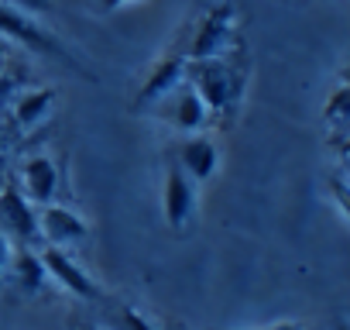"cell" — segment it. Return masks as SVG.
Returning a JSON list of instances; mask_svg holds the SVG:
<instances>
[{"mask_svg": "<svg viewBox=\"0 0 350 330\" xmlns=\"http://www.w3.org/2000/svg\"><path fill=\"white\" fill-rule=\"evenodd\" d=\"M161 210L172 231H186L196 214V183L179 169V162L168 165L165 186H161Z\"/></svg>", "mask_w": 350, "mask_h": 330, "instance_id": "ba28073f", "label": "cell"}, {"mask_svg": "<svg viewBox=\"0 0 350 330\" xmlns=\"http://www.w3.org/2000/svg\"><path fill=\"white\" fill-rule=\"evenodd\" d=\"M230 31H234V8L224 0V4L210 8L206 18L200 21L186 59H217L224 52V45L230 42Z\"/></svg>", "mask_w": 350, "mask_h": 330, "instance_id": "9c48e42d", "label": "cell"}, {"mask_svg": "<svg viewBox=\"0 0 350 330\" xmlns=\"http://www.w3.org/2000/svg\"><path fill=\"white\" fill-rule=\"evenodd\" d=\"M4 282H11L25 296H38L45 289V282H49V272H45V265L38 258V248H14Z\"/></svg>", "mask_w": 350, "mask_h": 330, "instance_id": "7c38bea8", "label": "cell"}, {"mask_svg": "<svg viewBox=\"0 0 350 330\" xmlns=\"http://www.w3.org/2000/svg\"><path fill=\"white\" fill-rule=\"evenodd\" d=\"M333 330H350V320H336V323H333Z\"/></svg>", "mask_w": 350, "mask_h": 330, "instance_id": "44dd1931", "label": "cell"}, {"mask_svg": "<svg viewBox=\"0 0 350 330\" xmlns=\"http://www.w3.org/2000/svg\"><path fill=\"white\" fill-rule=\"evenodd\" d=\"M183 79H186V55H165V59L148 73V79H144V86H141L134 107H137V110L154 107L161 97H168Z\"/></svg>", "mask_w": 350, "mask_h": 330, "instance_id": "8fae6325", "label": "cell"}, {"mask_svg": "<svg viewBox=\"0 0 350 330\" xmlns=\"http://www.w3.org/2000/svg\"><path fill=\"white\" fill-rule=\"evenodd\" d=\"M11 8L31 14V18H42V14H52L55 11V0H8Z\"/></svg>", "mask_w": 350, "mask_h": 330, "instance_id": "9a60e30c", "label": "cell"}, {"mask_svg": "<svg viewBox=\"0 0 350 330\" xmlns=\"http://www.w3.org/2000/svg\"><path fill=\"white\" fill-rule=\"evenodd\" d=\"M11 251H14V244L8 241V234L0 231V285H4V279H8V265H11Z\"/></svg>", "mask_w": 350, "mask_h": 330, "instance_id": "ac0fdd59", "label": "cell"}, {"mask_svg": "<svg viewBox=\"0 0 350 330\" xmlns=\"http://www.w3.org/2000/svg\"><path fill=\"white\" fill-rule=\"evenodd\" d=\"M18 186L35 207L59 203L62 190V165L52 155H28L18 169Z\"/></svg>", "mask_w": 350, "mask_h": 330, "instance_id": "5b68a950", "label": "cell"}, {"mask_svg": "<svg viewBox=\"0 0 350 330\" xmlns=\"http://www.w3.org/2000/svg\"><path fill=\"white\" fill-rule=\"evenodd\" d=\"M124 4H131V0H103L107 11H117V8H124Z\"/></svg>", "mask_w": 350, "mask_h": 330, "instance_id": "ffe728a7", "label": "cell"}, {"mask_svg": "<svg viewBox=\"0 0 350 330\" xmlns=\"http://www.w3.org/2000/svg\"><path fill=\"white\" fill-rule=\"evenodd\" d=\"M107 330H154V323L144 320L134 306H117V313H113V327H107Z\"/></svg>", "mask_w": 350, "mask_h": 330, "instance_id": "5bb4252c", "label": "cell"}, {"mask_svg": "<svg viewBox=\"0 0 350 330\" xmlns=\"http://www.w3.org/2000/svg\"><path fill=\"white\" fill-rule=\"evenodd\" d=\"M154 107H158V114H161L172 127H179V131H186V134H200V131L206 127V120H210V110H206V103L200 100V93L193 90L189 79H183L168 97H161Z\"/></svg>", "mask_w": 350, "mask_h": 330, "instance_id": "8992f818", "label": "cell"}, {"mask_svg": "<svg viewBox=\"0 0 350 330\" xmlns=\"http://www.w3.org/2000/svg\"><path fill=\"white\" fill-rule=\"evenodd\" d=\"M186 79L193 83V90L200 93V100L206 103L210 114H227L237 97H241V73L224 62L220 55L217 59H186Z\"/></svg>", "mask_w": 350, "mask_h": 330, "instance_id": "6da1fadb", "label": "cell"}, {"mask_svg": "<svg viewBox=\"0 0 350 330\" xmlns=\"http://www.w3.org/2000/svg\"><path fill=\"white\" fill-rule=\"evenodd\" d=\"M52 100H55V90H49V86L21 90L14 97V124L25 127V131L35 127V124H42L49 117V110H52Z\"/></svg>", "mask_w": 350, "mask_h": 330, "instance_id": "4fadbf2b", "label": "cell"}, {"mask_svg": "<svg viewBox=\"0 0 350 330\" xmlns=\"http://www.w3.org/2000/svg\"><path fill=\"white\" fill-rule=\"evenodd\" d=\"M0 186H4V183H0Z\"/></svg>", "mask_w": 350, "mask_h": 330, "instance_id": "d4e9b609", "label": "cell"}, {"mask_svg": "<svg viewBox=\"0 0 350 330\" xmlns=\"http://www.w3.org/2000/svg\"><path fill=\"white\" fill-rule=\"evenodd\" d=\"M38 258H42L49 279L59 282L66 292H72V296H79V299H90V303L103 296L100 285H96V279H93V275L72 258V251H66V248H52V244H42V248H38Z\"/></svg>", "mask_w": 350, "mask_h": 330, "instance_id": "277c9868", "label": "cell"}, {"mask_svg": "<svg viewBox=\"0 0 350 330\" xmlns=\"http://www.w3.org/2000/svg\"><path fill=\"white\" fill-rule=\"evenodd\" d=\"M329 186H333V196H336V203H340V207H343V214L350 217V179H340V176H336Z\"/></svg>", "mask_w": 350, "mask_h": 330, "instance_id": "e0dca14e", "label": "cell"}, {"mask_svg": "<svg viewBox=\"0 0 350 330\" xmlns=\"http://www.w3.org/2000/svg\"><path fill=\"white\" fill-rule=\"evenodd\" d=\"M38 227H42V244L52 248H76L90 238V224L66 203H49L38 207Z\"/></svg>", "mask_w": 350, "mask_h": 330, "instance_id": "52a82bcc", "label": "cell"}, {"mask_svg": "<svg viewBox=\"0 0 350 330\" xmlns=\"http://www.w3.org/2000/svg\"><path fill=\"white\" fill-rule=\"evenodd\" d=\"M18 93H21V76L14 69H4V73H0V103L14 100Z\"/></svg>", "mask_w": 350, "mask_h": 330, "instance_id": "2e32d148", "label": "cell"}, {"mask_svg": "<svg viewBox=\"0 0 350 330\" xmlns=\"http://www.w3.org/2000/svg\"><path fill=\"white\" fill-rule=\"evenodd\" d=\"M258 330H306L302 323H295V320H282V323H271V327H258Z\"/></svg>", "mask_w": 350, "mask_h": 330, "instance_id": "d6986e66", "label": "cell"}, {"mask_svg": "<svg viewBox=\"0 0 350 330\" xmlns=\"http://www.w3.org/2000/svg\"><path fill=\"white\" fill-rule=\"evenodd\" d=\"M347 155H350V144H347Z\"/></svg>", "mask_w": 350, "mask_h": 330, "instance_id": "603a6c76", "label": "cell"}, {"mask_svg": "<svg viewBox=\"0 0 350 330\" xmlns=\"http://www.w3.org/2000/svg\"><path fill=\"white\" fill-rule=\"evenodd\" d=\"M0 231L8 234L14 248H38L42 227H38V207L21 193L18 183L0 186Z\"/></svg>", "mask_w": 350, "mask_h": 330, "instance_id": "3957f363", "label": "cell"}, {"mask_svg": "<svg viewBox=\"0 0 350 330\" xmlns=\"http://www.w3.org/2000/svg\"><path fill=\"white\" fill-rule=\"evenodd\" d=\"M0 73H4V66H0Z\"/></svg>", "mask_w": 350, "mask_h": 330, "instance_id": "cb8c5ba5", "label": "cell"}, {"mask_svg": "<svg viewBox=\"0 0 350 330\" xmlns=\"http://www.w3.org/2000/svg\"><path fill=\"white\" fill-rule=\"evenodd\" d=\"M0 38H11V42H18V45L38 52V55L59 59V62H66L69 69L83 73L79 59H76V55H72V52L52 35V31H45V28L38 25V18H31V14L11 8L8 0H0Z\"/></svg>", "mask_w": 350, "mask_h": 330, "instance_id": "7a4b0ae2", "label": "cell"}, {"mask_svg": "<svg viewBox=\"0 0 350 330\" xmlns=\"http://www.w3.org/2000/svg\"><path fill=\"white\" fill-rule=\"evenodd\" d=\"M179 169L200 186V183H210L213 173H217V165H220V148L213 138L206 134H189L183 144H179Z\"/></svg>", "mask_w": 350, "mask_h": 330, "instance_id": "30bf717a", "label": "cell"}, {"mask_svg": "<svg viewBox=\"0 0 350 330\" xmlns=\"http://www.w3.org/2000/svg\"><path fill=\"white\" fill-rule=\"evenodd\" d=\"M79 330H107V327H100V323H86V327H79Z\"/></svg>", "mask_w": 350, "mask_h": 330, "instance_id": "7402d4cb", "label": "cell"}]
</instances>
